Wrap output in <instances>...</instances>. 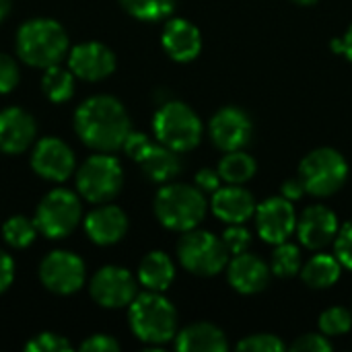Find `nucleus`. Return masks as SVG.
<instances>
[{
    "instance_id": "obj_1",
    "label": "nucleus",
    "mask_w": 352,
    "mask_h": 352,
    "mask_svg": "<svg viewBox=\"0 0 352 352\" xmlns=\"http://www.w3.org/2000/svg\"><path fill=\"white\" fill-rule=\"evenodd\" d=\"M74 130L87 146L99 153L122 148L132 132L126 107L109 95H95L82 101L74 113Z\"/></svg>"
},
{
    "instance_id": "obj_2",
    "label": "nucleus",
    "mask_w": 352,
    "mask_h": 352,
    "mask_svg": "<svg viewBox=\"0 0 352 352\" xmlns=\"http://www.w3.org/2000/svg\"><path fill=\"white\" fill-rule=\"evenodd\" d=\"M68 50V33L54 19L25 21L16 31L19 58L35 68H47L60 64Z\"/></svg>"
},
{
    "instance_id": "obj_3",
    "label": "nucleus",
    "mask_w": 352,
    "mask_h": 352,
    "mask_svg": "<svg viewBox=\"0 0 352 352\" xmlns=\"http://www.w3.org/2000/svg\"><path fill=\"white\" fill-rule=\"evenodd\" d=\"M130 328L138 340L161 346L177 334V311L161 293L146 291L130 303Z\"/></svg>"
},
{
    "instance_id": "obj_4",
    "label": "nucleus",
    "mask_w": 352,
    "mask_h": 352,
    "mask_svg": "<svg viewBox=\"0 0 352 352\" xmlns=\"http://www.w3.org/2000/svg\"><path fill=\"white\" fill-rule=\"evenodd\" d=\"M204 192L196 186L167 184L155 196V214L159 223L171 231H192L206 217Z\"/></svg>"
},
{
    "instance_id": "obj_5",
    "label": "nucleus",
    "mask_w": 352,
    "mask_h": 352,
    "mask_svg": "<svg viewBox=\"0 0 352 352\" xmlns=\"http://www.w3.org/2000/svg\"><path fill=\"white\" fill-rule=\"evenodd\" d=\"M153 132L165 146L177 153H188L200 144L202 122L190 105L182 101H167L153 118Z\"/></svg>"
},
{
    "instance_id": "obj_6",
    "label": "nucleus",
    "mask_w": 352,
    "mask_h": 352,
    "mask_svg": "<svg viewBox=\"0 0 352 352\" xmlns=\"http://www.w3.org/2000/svg\"><path fill=\"white\" fill-rule=\"evenodd\" d=\"M299 177L307 194L328 198L346 184L349 163L336 148L320 146L305 155V159L299 165Z\"/></svg>"
},
{
    "instance_id": "obj_7",
    "label": "nucleus",
    "mask_w": 352,
    "mask_h": 352,
    "mask_svg": "<svg viewBox=\"0 0 352 352\" xmlns=\"http://www.w3.org/2000/svg\"><path fill=\"white\" fill-rule=\"evenodd\" d=\"M177 258L182 266L196 276H214L223 272L231 260L223 239L202 229H192L182 235Z\"/></svg>"
},
{
    "instance_id": "obj_8",
    "label": "nucleus",
    "mask_w": 352,
    "mask_h": 352,
    "mask_svg": "<svg viewBox=\"0 0 352 352\" xmlns=\"http://www.w3.org/2000/svg\"><path fill=\"white\" fill-rule=\"evenodd\" d=\"M80 200L70 190H52L43 196L35 210V227L50 239H62L70 235L80 223Z\"/></svg>"
},
{
    "instance_id": "obj_9",
    "label": "nucleus",
    "mask_w": 352,
    "mask_h": 352,
    "mask_svg": "<svg viewBox=\"0 0 352 352\" xmlns=\"http://www.w3.org/2000/svg\"><path fill=\"white\" fill-rule=\"evenodd\" d=\"M126 155L134 159L142 173L157 184L171 182L182 171V161L177 151L165 146L163 142H151L142 132H130L124 146Z\"/></svg>"
},
{
    "instance_id": "obj_10",
    "label": "nucleus",
    "mask_w": 352,
    "mask_h": 352,
    "mask_svg": "<svg viewBox=\"0 0 352 352\" xmlns=\"http://www.w3.org/2000/svg\"><path fill=\"white\" fill-rule=\"evenodd\" d=\"M124 184V171L116 157L109 155H93L89 157L78 173H76V186L82 198L95 204H103L113 200Z\"/></svg>"
},
{
    "instance_id": "obj_11",
    "label": "nucleus",
    "mask_w": 352,
    "mask_h": 352,
    "mask_svg": "<svg viewBox=\"0 0 352 352\" xmlns=\"http://www.w3.org/2000/svg\"><path fill=\"white\" fill-rule=\"evenodd\" d=\"M39 280L56 295H72L85 283V262L72 252H52L41 260Z\"/></svg>"
},
{
    "instance_id": "obj_12",
    "label": "nucleus",
    "mask_w": 352,
    "mask_h": 352,
    "mask_svg": "<svg viewBox=\"0 0 352 352\" xmlns=\"http://www.w3.org/2000/svg\"><path fill=\"white\" fill-rule=\"evenodd\" d=\"M256 231L262 241L278 245L297 231V212L285 196H274L256 206Z\"/></svg>"
},
{
    "instance_id": "obj_13",
    "label": "nucleus",
    "mask_w": 352,
    "mask_h": 352,
    "mask_svg": "<svg viewBox=\"0 0 352 352\" xmlns=\"http://www.w3.org/2000/svg\"><path fill=\"white\" fill-rule=\"evenodd\" d=\"M208 134L217 148H221L225 153L241 151L252 140L254 124H252V118L241 107L229 105V107L219 109L210 118Z\"/></svg>"
},
{
    "instance_id": "obj_14",
    "label": "nucleus",
    "mask_w": 352,
    "mask_h": 352,
    "mask_svg": "<svg viewBox=\"0 0 352 352\" xmlns=\"http://www.w3.org/2000/svg\"><path fill=\"white\" fill-rule=\"evenodd\" d=\"M91 297L107 309L128 307L138 295L134 276L120 266H105L91 278Z\"/></svg>"
},
{
    "instance_id": "obj_15",
    "label": "nucleus",
    "mask_w": 352,
    "mask_h": 352,
    "mask_svg": "<svg viewBox=\"0 0 352 352\" xmlns=\"http://www.w3.org/2000/svg\"><path fill=\"white\" fill-rule=\"evenodd\" d=\"M74 153L66 142L56 136L41 138L31 153L33 171L50 182H64L74 171Z\"/></svg>"
},
{
    "instance_id": "obj_16",
    "label": "nucleus",
    "mask_w": 352,
    "mask_h": 352,
    "mask_svg": "<svg viewBox=\"0 0 352 352\" xmlns=\"http://www.w3.org/2000/svg\"><path fill=\"white\" fill-rule=\"evenodd\" d=\"M338 217L334 210H330L324 204H311L307 206L301 217H297V235L303 248L307 250H324L328 243H332L338 235Z\"/></svg>"
},
{
    "instance_id": "obj_17",
    "label": "nucleus",
    "mask_w": 352,
    "mask_h": 352,
    "mask_svg": "<svg viewBox=\"0 0 352 352\" xmlns=\"http://www.w3.org/2000/svg\"><path fill=\"white\" fill-rule=\"evenodd\" d=\"M270 266L250 252L233 256L227 264V280L241 295L262 293L270 283Z\"/></svg>"
},
{
    "instance_id": "obj_18",
    "label": "nucleus",
    "mask_w": 352,
    "mask_h": 352,
    "mask_svg": "<svg viewBox=\"0 0 352 352\" xmlns=\"http://www.w3.org/2000/svg\"><path fill=\"white\" fill-rule=\"evenodd\" d=\"M68 68L82 80H103L116 70V56L103 43H80L72 47L68 56Z\"/></svg>"
},
{
    "instance_id": "obj_19",
    "label": "nucleus",
    "mask_w": 352,
    "mask_h": 352,
    "mask_svg": "<svg viewBox=\"0 0 352 352\" xmlns=\"http://www.w3.org/2000/svg\"><path fill=\"white\" fill-rule=\"evenodd\" d=\"M212 212L227 225H243L256 214V198L254 194L237 184H227L212 194Z\"/></svg>"
},
{
    "instance_id": "obj_20",
    "label": "nucleus",
    "mask_w": 352,
    "mask_h": 352,
    "mask_svg": "<svg viewBox=\"0 0 352 352\" xmlns=\"http://www.w3.org/2000/svg\"><path fill=\"white\" fill-rule=\"evenodd\" d=\"M35 120L21 107L0 111V151L6 155L25 153L35 140Z\"/></svg>"
},
{
    "instance_id": "obj_21",
    "label": "nucleus",
    "mask_w": 352,
    "mask_h": 352,
    "mask_svg": "<svg viewBox=\"0 0 352 352\" xmlns=\"http://www.w3.org/2000/svg\"><path fill=\"white\" fill-rule=\"evenodd\" d=\"M161 43L171 60L192 62L202 50V35L200 29L188 19H171L163 29Z\"/></svg>"
},
{
    "instance_id": "obj_22",
    "label": "nucleus",
    "mask_w": 352,
    "mask_h": 352,
    "mask_svg": "<svg viewBox=\"0 0 352 352\" xmlns=\"http://www.w3.org/2000/svg\"><path fill=\"white\" fill-rule=\"evenodd\" d=\"M85 231L89 239L97 245H113L128 231V217L122 208L113 204L99 206L85 219Z\"/></svg>"
},
{
    "instance_id": "obj_23",
    "label": "nucleus",
    "mask_w": 352,
    "mask_h": 352,
    "mask_svg": "<svg viewBox=\"0 0 352 352\" xmlns=\"http://www.w3.org/2000/svg\"><path fill=\"white\" fill-rule=\"evenodd\" d=\"M175 349L179 352H227L229 342L221 328L200 322L175 334Z\"/></svg>"
},
{
    "instance_id": "obj_24",
    "label": "nucleus",
    "mask_w": 352,
    "mask_h": 352,
    "mask_svg": "<svg viewBox=\"0 0 352 352\" xmlns=\"http://www.w3.org/2000/svg\"><path fill=\"white\" fill-rule=\"evenodd\" d=\"M175 278V266L165 252H151L138 266V280L146 291L163 293Z\"/></svg>"
},
{
    "instance_id": "obj_25",
    "label": "nucleus",
    "mask_w": 352,
    "mask_h": 352,
    "mask_svg": "<svg viewBox=\"0 0 352 352\" xmlns=\"http://www.w3.org/2000/svg\"><path fill=\"white\" fill-rule=\"evenodd\" d=\"M342 264L336 256L330 254H316L309 258L301 270V278L309 289H330L340 280Z\"/></svg>"
},
{
    "instance_id": "obj_26",
    "label": "nucleus",
    "mask_w": 352,
    "mask_h": 352,
    "mask_svg": "<svg viewBox=\"0 0 352 352\" xmlns=\"http://www.w3.org/2000/svg\"><path fill=\"white\" fill-rule=\"evenodd\" d=\"M256 169H258V163L254 161L252 155L243 153L241 151H231L227 153L221 161H219V175L223 182L227 184H237V186H243L248 184L254 175H256Z\"/></svg>"
},
{
    "instance_id": "obj_27",
    "label": "nucleus",
    "mask_w": 352,
    "mask_h": 352,
    "mask_svg": "<svg viewBox=\"0 0 352 352\" xmlns=\"http://www.w3.org/2000/svg\"><path fill=\"white\" fill-rule=\"evenodd\" d=\"M41 89L50 101L64 103L74 95V72L62 68L60 64L47 66L41 78Z\"/></svg>"
},
{
    "instance_id": "obj_28",
    "label": "nucleus",
    "mask_w": 352,
    "mask_h": 352,
    "mask_svg": "<svg viewBox=\"0 0 352 352\" xmlns=\"http://www.w3.org/2000/svg\"><path fill=\"white\" fill-rule=\"evenodd\" d=\"M122 8L140 21H161L167 19L177 0H120Z\"/></svg>"
},
{
    "instance_id": "obj_29",
    "label": "nucleus",
    "mask_w": 352,
    "mask_h": 352,
    "mask_svg": "<svg viewBox=\"0 0 352 352\" xmlns=\"http://www.w3.org/2000/svg\"><path fill=\"white\" fill-rule=\"evenodd\" d=\"M37 227H35V221H29L27 217H10L4 227H2V237L4 241L14 248V250H25L29 248L33 241H35V235H37Z\"/></svg>"
},
{
    "instance_id": "obj_30",
    "label": "nucleus",
    "mask_w": 352,
    "mask_h": 352,
    "mask_svg": "<svg viewBox=\"0 0 352 352\" xmlns=\"http://www.w3.org/2000/svg\"><path fill=\"white\" fill-rule=\"evenodd\" d=\"M270 270L278 278H293L295 274L301 272V250L289 241L278 243L272 254Z\"/></svg>"
},
{
    "instance_id": "obj_31",
    "label": "nucleus",
    "mask_w": 352,
    "mask_h": 352,
    "mask_svg": "<svg viewBox=\"0 0 352 352\" xmlns=\"http://www.w3.org/2000/svg\"><path fill=\"white\" fill-rule=\"evenodd\" d=\"M352 328V314L346 307H330L320 316V332L326 336H342Z\"/></svg>"
},
{
    "instance_id": "obj_32",
    "label": "nucleus",
    "mask_w": 352,
    "mask_h": 352,
    "mask_svg": "<svg viewBox=\"0 0 352 352\" xmlns=\"http://www.w3.org/2000/svg\"><path fill=\"white\" fill-rule=\"evenodd\" d=\"M285 349V342L274 334H252L237 342V351L243 352H280Z\"/></svg>"
},
{
    "instance_id": "obj_33",
    "label": "nucleus",
    "mask_w": 352,
    "mask_h": 352,
    "mask_svg": "<svg viewBox=\"0 0 352 352\" xmlns=\"http://www.w3.org/2000/svg\"><path fill=\"white\" fill-rule=\"evenodd\" d=\"M223 243L229 252V256H237L250 250L252 245V233L243 225H229L223 233Z\"/></svg>"
},
{
    "instance_id": "obj_34",
    "label": "nucleus",
    "mask_w": 352,
    "mask_h": 352,
    "mask_svg": "<svg viewBox=\"0 0 352 352\" xmlns=\"http://www.w3.org/2000/svg\"><path fill=\"white\" fill-rule=\"evenodd\" d=\"M25 351L29 352H70L72 346L70 342L60 336V334H52V332H43L39 336H35L33 340L27 342Z\"/></svg>"
},
{
    "instance_id": "obj_35",
    "label": "nucleus",
    "mask_w": 352,
    "mask_h": 352,
    "mask_svg": "<svg viewBox=\"0 0 352 352\" xmlns=\"http://www.w3.org/2000/svg\"><path fill=\"white\" fill-rule=\"evenodd\" d=\"M334 254L342 268L352 270V219L338 229V235L334 239Z\"/></svg>"
},
{
    "instance_id": "obj_36",
    "label": "nucleus",
    "mask_w": 352,
    "mask_h": 352,
    "mask_svg": "<svg viewBox=\"0 0 352 352\" xmlns=\"http://www.w3.org/2000/svg\"><path fill=\"white\" fill-rule=\"evenodd\" d=\"M291 351L295 352H330L332 344L326 334H303L293 344Z\"/></svg>"
},
{
    "instance_id": "obj_37",
    "label": "nucleus",
    "mask_w": 352,
    "mask_h": 352,
    "mask_svg": "<svg viewBox=\"0 0 352 352\" xmlns=\"http://www.w3.org/2000/svg\"><path fill=\"white\" fill-rule=\"evenodd\" d=\"M19 85V66L8 54H0V93H10Z\"/></svg>"
},
{
    "instance_id": "obj_38",
    "label": "nucleus",
    "mask_w": 352,
    "mask_h": 352,
    "mask_svg": "<svg viewBox=\"0 0 352 352\" xmlns=\"http://www.w3.org/2000/svg\"><path fill=\"white\" fill-rule=\"evenodd\" d=\"M80 351L87 352H116L120 351V344L107 336V334H95L91 338H87L82 344H80Z\"/></svg>"
},
{
    "instance_id": "obj_39",
    "label": "nucleus",
    "mask_w": 352,
    "mask_h": 352,
    "mask_svg": "<svg viewBox=\"0 0 352 352\" xmlns=\"http://www.w3.org/2000/svg\"><path fill=\"white\" fill-rule=\"evenodd\" d=\"M196 188H200L204 194H214L219 188H221V175L217 169H210V167H204L196 173Z\"/></svg>"
},
{
    "instance_id": "obj_40",
    "label": "nucleus",
    "mask_w": 352,
    "mask_h": 352,
    "mask_svg": "<svg viewBox=\"0 0 352 352\" xmlns=\"http://www.w3.org/2000/svg\"><path fill=\"white\" fill-rule=\"evenodd\" d=\"M12 278H14V262L6 252L0 250V295L10 287Z\"/></svg>"
},
{
    "instance_id": "obj_41",
    "label": "nucleus",
    "mask_w": 352,
    "mask_h": 352,
    "mask_svg": "<svg viewBox=\"0 0 352 352\" xmlns=\"http://www.w3.org/2000/svg\"><path fill=\"white\" fill-rule=\"evenodd\" d=\"M305 194H307V190H305V186H303L301 177L287 179V182L283 184V196H285L287 200H291V202H295V200H301Z\"/></svg>"
},
{
    "instance_id": "obj_42",
    "label": "nucleus",
    "mask_w": 352,
    "mask_h": 352,
    "mask_svg": "<svg viewBox=\"0 0 352 352\" xmlns=\"http://www.w3.org/2000/svg\"><path fill=\"white\" fill-rule=\"evenodd\" d=\"M330 47H332V52L346 56V60L352 62V25L346 29V33L342 37H334L332 39Z\"/></svg>"
},
{
    "instance_id": "obj_43",
    "label": "nucleus",
    "mask_w": 352,
    "mask_h": 352,
    "mask_svg": "<svg viewBox=\"0 0 352 352\" xmlns=\"http://www.w3.org/2000/svg\"><path fill=\"white\" fill-rule=\"evenodd\" d=\"M10 12V0H0V23L8 16Z\"/></svg>"
},
{
    "instance_id": "obj_44",
    "label": "nucleus",
    "mask_w": 352,
    "mask_h": 352,
    "mask_svg": "<svg viewBox=\"0 0 352 352\" xmlns=\"http://www.w3.org/2000/svg\"><path fill=\"white\" fill-rule=\"evenodd\" d=\"M291 2H295V4H299V6H314L318 0H291Z\"/></svg>"
}]
</instances>
